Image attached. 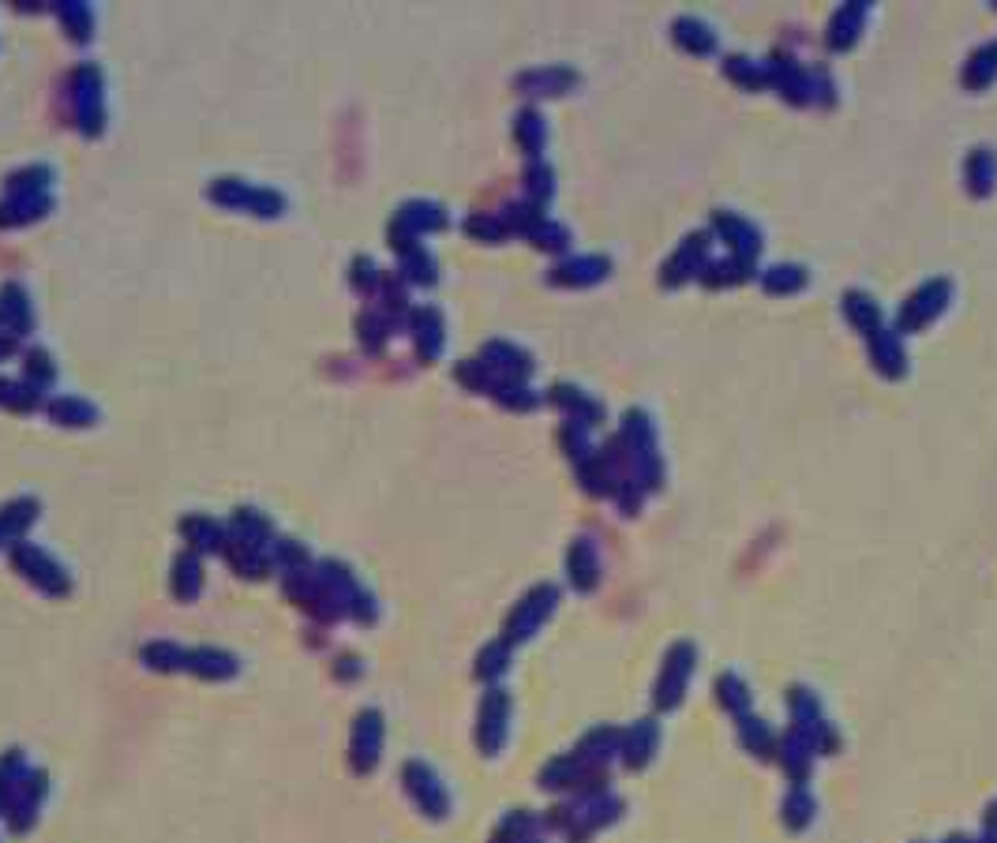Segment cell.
Returning a JSON list of instances; mask_svg holds the SVG:
<instances>
[{"label": "cell", "instance_id": "obj_38", "mask_svg": "<svg viewBox=\"0 0 997 843\" xmlns=\"http://www.w3.org/2000/svg\"><path fill=\"white\" fill-rule=\"evenodd\" d=\"M0 405L15 409V413H30V409H38V386L0 379Z\"/></svg>", "mask_w": 997, "mask_h": 843}, {"label": "cell", "instance_id": "obj_18", "mask_svg": "<svg viewBox=\"0 0 997 843\" xmlns=\"http://www.w3.org/2000/svg\"><path fill=\"white\" fill-rule=\"evenodd\" d=\"M964 177H968V188L975 195H990L997 184V154L994 150H971L968 162H964Z\"/></svg>", "mask_w": 997, "mask_h": 843}, {"label": "cell", "instance_id": "obj_7", "mask_svg": "<svg viewBox=\"0 0 997 843\" xmlns=\"http://www.w3.org/2000/svg\"><path fill=\"white\" fill-rule=\"evenodd\" d=\"M713 225H716V233L731 244L735 259L754 263V255L761 252V233L754 229V225L746 222V218H739V214H731V210H716Z\"/></svg>", "mask_w": 997, "mask_h": 843}, {"label": "cell", "instance_id": "obj_10", "mask_svg": "<svg viewBox=\"0 0 997 843\" xmlns=\"http://www.w3.org/2000/svg\"><path fill=\"white\" fill-rule=\"evenodd\" d=\"M405 787H409V795H413L428 814L443 817V810H447V795H443V787H439V780L432 776L428 765L409 761V765H405Z\"/></svg>", "mask_w": 997, "mask_h": 843}, {"label": "cell", "instance_id": "obj_45", "mask_svg": "<svg viewBox=\"0 0 997 843\" xmlns=\"http://www.w3.org/2000/svg\"><path fill=\"white\" fill-rule=\"evenodd\" d=\"M379 270H375V263L368 259V255H360L357 263H353V289H360V293H368V289H375L379 285Z\"/></svg>", "mask_w": 997, "mask_h": 843}, {"label": "cell", "instance_id": "obj_3", "mask_svg": "<svg viewBox=\"0 0 997 843\" xmlns=\"http://www.w3.org/2000/svg\"><path fill=\"white\" fill-rule=\"evenodd\" d=\"M949 296H953L949 278H934V281H926V285H919V289L904 300V308H900V330H908L911 334V330H919V326L934 323L941 311H945V304H949Z\"/></svg>", "mask_w": 997, "mask_h": 843}, {"label": "cell", "instance_id": "obj_32", "mask_svg": "<svg viewBox=\"0 0 997 843\" xmlns=\"http://www.w3.org/2000/svg\"><path fill=\"white\" fill-rule=\"evenodd\" d=\"M724 75H731L735 83H743V87H769V68L758 64V60L750 57H728L724 60Z\"/></svg>", "mask_w": 997, "mask_h": 843}, {"label": "cell", "instance_id": "obj_41", "mask_svg": "<svg viewBox=\"0 0 997 843\" xmlns=\"http://www.w3.org/2000/svg\"><path fill=\"white\" fill-rule=\"evenodd\" d=\"M529 240H533L536 248H548V252H563L566 244H570V233H566L563 225H555V222H548V218H540V222L533 225Z\"/></svg>", "mask_w": 997, "mask_h": 843}, {"label": "cell", "instance_id": "obj_20", "mask_svg": "<svg viewBox=\"0 0 997 843\" xmlns=\"http://www.w3.org/2000/svg\"><path fill=\"white\" fill-rule=\"evenodd\" d=\"M0 319L12 326L15 334H27L34 326V315H30V300L19 285H4L0 289Z\"/></svg>", "mask_w": 997, "mask_h": 843}, {"label": "cell", "instance_id": "obj_16", "mask_svg": "<svg viewBox=\"0 0 997 843\" xmlns=\"http://www.w3.org/2000/svg\"><path fill=\"white\" fill-rule=\"evenodd\" d=\"M42 795H45V772H27L23 784H19V791H15V810H12L15 832H23L34 825V810H38Z\"/></svg>", "mask_w": 997, "mask_h": 843}, {"label": "cell", "instance_id": "obj_13", "mask_svg": "<svg viewBox=\"0 0 997 843\" xmlns=\"http://www.w3.org/2000/svg\"><path fill=\"white\" fill-rule=\"evenodd\" d=\"M870 338V356H874V364H878L885 375H904L908 371V353H904V341H900V334H893V330H870L866 334Z\"/></svg>", "mask_w": 997, "mask_h": 843}, {"label": "cell", "instance_id": "obj_25", "mask_svg": "<svg viewBox=\"0 0 997 843\" xmlns=\"http://www.w3.org/2000/svg\"><path fill=\"white\" fill-rule=\"evenodd\" d=\"M180 533H184V540H188L195 551L222 548V525H218V521H210V518H203V514H195V518H184Z\"/></svg>", "mask_w": 997, "mask_h": 843}, {"label": "cell", "instance_id": "obj_34", "mask_svg": "<svg viewBox=\"0 0 997 843\" xmlns=\"http://www.w3.org/2000/svg\"><path fill=\"white\" fill-rule=\"evenodd\" d=\"M57 19L64 23V30L72 34V42H87L90 38V8L87 4H75V0H64V4H57Z\"/></svg>", "mask_w": 997, "mask_h": 843}, {"label": "cell", "instance_id": "obj_15", "mask_svg": "<svg viewBox=\"0 0 997 843\" xmlns=\"http://www.w3.org/2000/svg\"><path fill=\"white\" fill-rule=\"evenodd\" d=\"M413 345L424 360H435L443 349V315L435 308H417L413 311Z\"/></svg>", "mask_w": 997, "mask_h": 843}, {"label": "cell", "instance_id": "obj_35", "mask_svg": "<svg viewBox=\"0 0 997 843\" xmlns=\"http://www.w3.org/2000/svg\"><path fill=\"white\" fill-rule=\"evenodd\" d=\"M551 600H555V592H551V589L533 592V596L525 600V607H521L518 615H514V637H529L533 622H540V615H544V611L551 607Z\"/></svg>", "mask_w": 997, "mask_h": 843}, {"label": "cell", "instance_id": "obj_19", "mask_svg": "<svg viewBox=\"0 0 997 843\" xmlns=\"http://www.w3.org/2000/svg\"><path fill=\"white\" fill-rule=\"evenodd\" d=\"M184 667L195 671L199 679H229V675H237V660L222 649H192Z\"/></svg>", "mask_w": 997, "mask_h": 843}, {"label": "cell", "instance_id": "obj_9", "mask_svg": "<svg viewBox=\"0 0 997 843\" xmlns=\"http://www.w3.org/2000/svg\"><path fill=\"white\" fill-rule=\"evenodd\" d=\"M480 360H484L499 379H514V383H521V379L533 371V356L525 353V349H518V345H510V341H488Z\"/></svg>", "mask_w": 997, "mask_h": 843}, {"label": "cell", "instance_id": "obj_39", "mask_svg": "<svg viewBox=\"0 0 997 843\" xmlns=\"http://www.w3.org/2000/svg\"><path fill=\"white\" fill-rule=\"evenodd\" d=\"M750 274V263L743 259H724V263H709V267L701 270V281L705 285H735V281H743Z\"/></svg>", "mask_w": 997, "mask_h": 843}, {"label": "cell", "instance_id": "obj_27", "mask_svg": "<svg viewBox=\"0 0 997 843\" xmlns=\"http://www.w3.org/2000/svg\"><path fill=\"white\" fill-rule=\"evenodd\" d=\"M49 416H53L57 424H64V428H90V424L98 420L94 405H87V401H79V398L49 401Z\"/></svg>", "mask_w": 997, "mask_h": 843}, {"label": "cell", "instance_id": "obj_14", "mask_svg": "<svg viewBox=\"0 0 997 843\" xmlns=\"http://www.w3.org/2000/svg\"><path fill=\"white\" fill-rule=\"evenodd\" d=\"M866 15H870V8H866L863 0H859V4H844V8H840L833 19H829V34H825L829 49H848V45L859 42Z\"/></svg>", "mask_w": 997, "mask_h": 843}, {"label": "cell", "instance_id": "obj_21", "mask_svg": "<svg viewBox=\"0 0 997 843\" xmlns=\"http://www.w3.org/2000/svg\"><path fill=\"white\" fill-rule=\"evenodd\" d=\"M997 79V42H986L971 53L968 68H964V83L971 90H983Z\"/></svg>", "mask_w": 997, "mask_h": 843}, {"label": "cell", "instance_id": "obj_40", "mask_svg": "<svg viewBox=\"0 0 997 843\" xmlns=\"http://www.w3.org/2000/svg\"><path fill=\"white\" fill-rule=\"evenodd\" d=\"M525 188H529V203H533V207H544L551 199V192H555V188H551L548 165H540V162L529 165V169H525Z\"/></svg>", "mask_w": 997, "mask_h": 843}, {"label": "cell", "instance_id": "obj_6", "mask_svg": "<svg viewBox=\"0 0 997 843\" xmlns=\"http://www.w3.org/2000/svg\"><path fill=\"white\" fill-rule=\"evenodd\" d=\"M379 746H383V720H379V712L375 709L360 712L357 724H353V769L372 772L375 761H379Z\"/></svg>", "mask_w": 997, "mask_h": 843}, {"label": "cell", "instance_id": "obj_1", "mask_svg": "<svg viewBox=\"0 0 997 843\" xmlns=\"http://www.w3.org/2000/svg\"><path fill=\"white\" fill-rule=\"evenodd\" d=\"M210 199L233 210H252L255 218H278L285 210L282 192L274 188H255L248 180H214L210 184Z\"/></svg>", "mask_w": 997, "mask_h": 843}, {"label": "cell", "instance_id": "obj_17", "mask_svg": "<svg viewBox=\"0 0 997 843\" xmlns=\"http://www.w3.org/2000/svg\"><path fill=\"white\" fill-rule=\"evenodd\" d=\"M675 42L683 45L686 53H698V57H709L716 49V34L705 19H694V15H683L675 19Z\"/></svg>", "mask_w": 997, "mask_h": 843}, {"label": "cell", "instance_id": "obj_12", "mask_svg": "<svg viewBox=\"0 0 997 843\" xmlns=\"http://www.w3.org/2000/svg\"><path fill=\"white\" fill-rule=\"evenodd\" d=\"M578 83V75L563 68V64H551V68H536V72H525L518 79V87L533 98H559L566 90Z\"/></svg>", "mask_w": 997, "mask_h": 843}, {"label": "cell", "instance_id": "obj_37", "mask_svg": "<svg viewBox=\"0 0 997 843\" xmlns=\"http://www.w3.org/2000/svg\"><path fill=\"white\" fill-rule=\"evenodd\" d=\"M503 716H506V701L499 694H492L484 701V727H480V742L484 750H495L499 739H503Z\"/></svg>", "mask_w": 997, "mask_h": 843}, {"label": "cell", "instance_id": "obj_44", "mask_svg": "<svg viewBox=\"0 0 997 843\" xmlns=\"http://www.w3.org/2000/svg\"><path fill=\"white\" fill-rule=\"evenodd\" d=\"M473 237H480V240H488V244H495V240H503L506 237V225H503V218H492V214H473L469 218V225H465Z\"/></svg>", "mask_w": 997, "mask_h": 843}, {"label": "cell", "instance_id": "obj_28", "mask_svg": "<svg viewBox=\"0 0 997 843\" xmlns=\"http://www.w3.org/2000/svg\"><path fill=\"white\" fill-rule=\"evenodd\" d=\"M844 319L870 334V330H878L881 326V308L866 293H848L844 296Z\"/></svg>", "mask_w": 997, "mask_h": 843}, {"label": "cell", "instance_id": "obj_29", "mask_svg": "<svg viewBox=\"0 0 997 843\" xmlns=\"http://www.w3.org/2000/svg\"><path fill=\"white\" fill-rule=\"evenodd\" d=\"M49 207H53V199H49V195H38V199H8V203L0 207V225L34 222V218H42Z\"/></svg>", "mask_w": 997, "mask_h": 843}, {"label": "cell", "instance_id": "obj_36", "mask_svg": "<svg viewBox=\"0 0 997 843\" xmlns=\"http://www.w3.org/2000/svg\"><path fill=\"white\" fill-rule=\"evenodd\" d=\"M143 664L154 667V671H180V667L188 664V652L169 645V641H154V645L143 649Z\"/></svg>", "mask_w": 997, "mask_h": 843}, {"label": "cell", "instance_id": "obj_24", "mask_svg": "<svg viewBox=\"0 0 997 843\" xmlns=\"http://www.w3.org/2000/svg\"><path fill=\"white\" fill-rule=\"evenodd\" d=\"M34 518H38V503L34 499H15L12 506H4L0 510V544H12L23 529H30Z\"/></svg>", "mask_w": 997, "mask_h": 843}, {"label": "cell", "instance_id": "obj_11", "mask_svg": "<svg viewBox=\"0 0 997 843\" xmlns=\"http://www.w3.org/2000/svg\"><path fill=\"white\" fill-rule=\"evenodd\" d=\"M611 274V263L604 255H581V259H566L559 267L551 270L548 281L555 285H596Z\"/></svg>", "mask_w": 997, "mask_h": 843}, {"label": "cell", "instance_id": "obj_22", "mask_svg": "<svg viewBox=\"0 0 997 843\" xmlns=\"http://www.w3.org/2000/svg\"><path fill=\"white\" fill-rule=\"evenodd\" d=\"M514 139L521 143V150L529 158H540L544 150V139H548V128H544V117L536 109H521L518 120H514Z\"/></svg>", "mask_w": 997, "mask_h": 843}, {"label": "cell", "instance_id": "obj_5", "mask_svg": "<svg viewBox=\"0 0 997 843\" xmlns=\"http://www.w3.org/2000/svg\"><path fill=\"white\" fill-rule=\"evenodd\" d=\"M447 225V214L443 207H435V203H405L398 214H394V225H390V240H394V248L402 252L409 244H417L420 233H432V229H443Z\"/></svg>", "mask_w": 997, "mask_h": 843}, {"label": "cell", "instance_id": "obj_42", "mask_svg": "<svg viewBox=\"0 0 997 843\" xmlns=\"http://www.w3.org/2000/svg\"><path fill=\"white\" fill-rule=\"evenodd\" d=\"M360 334H364V345H368V349H379V345L390 338V319L387 315H379V311H364V315H360Z\"/></svg>", "mask_w": 997, "mask_h": 843}, {"label": "cell", "instance_id": "obj_31", "mask_svg": "<svg viewBox=\"0 0 997 843\" xmlns=\"http://www.w3.org/2000/svg\"><path fill=\"white\" fill-rule=\"evenodd\" d=\"M23 776H27V769H23V757H19V750H8L4 761H0V810H8V806H12L15 791H19V784H23Z\"/></svg>", "mask_w": 997, "mask_h": 843}, {"label": "cell", "instance_id": "obj_23", "mask_svg": "<svg viewBox=\"0 0 997 843\" xmlns=\"http://www.w3.org/2000/svg\"><path fill=\"white\" fill-rule=\"evenodd\" d=\"M49 180H53V173L45 165H30V169L12 173L4 188H8V199H38V195H45Z\"/></svg>", "mask_w": 997, "mask_h": 843}, {"label": "cell", "instance_id": "obj_47", "mask_svg": "<svg viewBox=\"0 0 997 843\" xmlns=\"http://www.w3.org/2000/svg\"><path fill=\"white\" fill-rule=\"evenodd\" d=\"M8 353H15V341L0 334V356H8Z\"/></svg>", "mask_w": 997, "mask_h": 843}, {"label": "cell", "instance_id": "obj_46", "mask_svg": "<svg viewBox=\"0 0 997 843\" xmlns=\"http://www.w3.org/2000/svg\"><path fill=\"white\" fill-rule=\"evenodd\" d=\"M555 401H559V405H570V409H585L589 416H600V405L589 401L581 390H574V386H555Z\"/></svg>", "mask_w": 997, "mask_h": 843}, {"label": "cell", "instance_id": "obj_8", "mask_svg": "<svg viewBox=\"0 0 997 843\" xmlns=\"http://www.w3.org/2000/svg\"><path fill=\"white\" fill-rule=\"evenodd\" d=\"M709 259V233H694L683 240V248L664 263V285H679V281L694 278L698 270H705Z\"/></svg>", "mask_w": 997, "mask_h": 843}, {"label": "cell", "instance_id": "obj_30", "mask_svg": "<svg viewBox=\"0 0 997 843\" xmlns=\"http://www.w3.org/2000/svg\"><path fill=\"white\" fill-rule=\"evenodd\" d=\"M761 285H765V293H799L806 285V270L795 267V263H780V267L765 270L761 274Z\"/></svg>", "mask_w": 997, "mask_h": 843}, {"label": "cell", "instance_id": "obj_2", "mask_svg": "<svg viewBox=\"0 0 997 843\" xmlns=\"http://www.w3.org/2000/svg\"><path fill=\"white\" fill-rule=\"evenodd\" d=\"M75 87V109H79V128L83 135H102L105 132V98H102V72L94 64H79L72 75Z\"/></svg>", "mask_w": 997, "mask_h": 843}, {"label": "cell", "instance_id": "obj_4", "mask_svg": "<svg viewBox=\"0 0 997 843\" xmlns=\"http://www.w3.org/2000/svg\"><path fill=\"white\" fill-rule=\"evenodd\" d=\"M12 562L23 570V577H30V581H34L42 592H49V596H64V592L72 589V585H68V574H64V566L53 562L42 548H34V544H15Z\"/></svg>", "mask_w": 997, "mask_h": 843}, {"label": "cell", "instance_id": "obj_26", "mask_svg": "<svg viewBox=\"0 0 997 843\" xmlns=\"http://www.w3.org/2000/svg\"><path fill=\"white\" fill-rule=\"evenodd\" d=\"M199 585H203L199 559H195L192 551L177 555V562H173V592H177L180 600H195V596H199Z\"/></svg>", "mask_w": 997, "mask_h": 843}, {"label": "cell", "instance_id": "obj_43", "mask_svg": "<svg viewBox=\"0 0 997 843\" xmlns=\"http://www.w3.org/2000/svg\"><path fill=\"white\" fill-rule=\"evenodd\" d=\"M23 371H27L30 386H49V383H53V375H57V368L49 364V356H45L42 349L27 353V364H23Z\"/></svg>", "mask_w": 997, "mask_h": 843}, {"label": "cell", "instance_id": "obj_33", "mask_svg": "<svg viewBox=\"0 0 997 843\" xmlns=\"http://www.w3.org/2000/svg\"><path fill=\"white\" fill-rule=\"evenodd\" d=\"M402 274L409 281H420V285H432L435 281V259L420 244H409V248H402Z\"/></svg>", "mask_w": 997, "mask_h": 843}]
</instances>
